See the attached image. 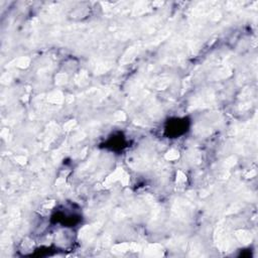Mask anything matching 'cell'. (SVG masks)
<instances>
[{
  "mask_svg": "<svg viewBox=\"0 0 258 258\" xmlns=\"http://www.w3.org/2000/svg\"><path fill=\"white\" fill-rule=\"evenodd\" d=\"M52 218L55 219L56 223L64 225V227H74V225L80 223L82 219L81 215L73 210L56 211Z\"/></svg>",
  "mask_w": 258,
  "mask_h": 258,
  "instance_id": "7a4b0ae2",
  "label": "cell"
},
{
  "mask_svg": "<svg viewBox=\"0 0 258 258\" xmlns=\"http://www.w3.org/2000/svg\"><path fill=\"white\" fill-rule=\"evenodd\" d=\"M190 126V121L186 117L170 118L165 122L164 135L167 138H179L184 135Z\"/></svg>",
  "mask_w": 258,
  "mask_h": 258,
  "instance_id": "6da1fadb",
  "label": "cell"
},
{
  "mask_svg": "<svg viewBox=\"0 0 258 258\" xmlns=\"http://www.w3.org/2000/svg\"><path fill=\"white\" fill-rule=\"evenodd\" d=\"M127 141L124 138V136H121V134H119L118 136L116 135H112L110 138H108L105 142V147L106 148H110L111 150H123L127 145Z\"/></svg>",
  "mask_w": 258,
  "mask_h": 258,
  "instance_id": "3957f363",
  "label": "cell"
}]
</instances>
